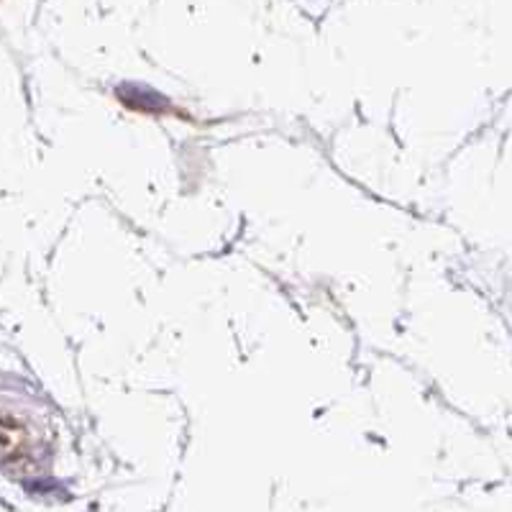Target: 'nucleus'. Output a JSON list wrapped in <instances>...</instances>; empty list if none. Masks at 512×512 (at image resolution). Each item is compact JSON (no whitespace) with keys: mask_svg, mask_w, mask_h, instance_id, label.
<instances>
[{"mask_svg":"<svg viewBox=\"0 0 512 512\" xmlns=\"http://www.w3.org/2000/svg\"><path fill=\"white\" fill-rule=\"evenodd\" d=\"M26 446V425L0 415V459L18 456V451Z\"/></svg>","mask_w":512,"mask_h":512,"instance_id":"f257e3e1","label":"nucleus"}]
</instances>
